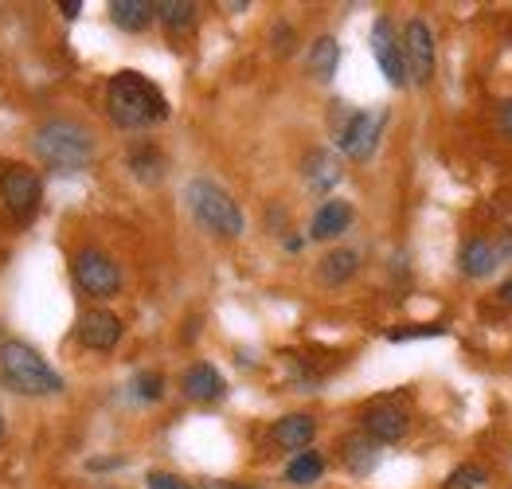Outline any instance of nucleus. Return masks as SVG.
<instances>
[{
    "label": "nucleus",
    "mask_w": 512,
    "mask_h": 489,
    "mask_svg": "<svg viewBox=\"0 0 512 489\" xmlns=\"http://www.w3.org/2000/svg\"><path fill=\"white\" fill-rule=\"evenodd\" d=\"M106 110H110V118L122 130H149V126H157V122L169 118L165 94L153 87L145 75H137V71H122V75L110 79V87H106Z\"/></svg>",
    "instance_id": "1"
},
{
    "label": "nucleus",
    "mask_w": 512,
    "mask_h": 489,
    "mask_svg": "<svg viewBox=\"0 0 512 489\" xmlns=\"http://www.w3.org/2000/svg\"><path fill=\"white\" fill-rule=\"evenodd\" d=\"M32 149H36V157H40L43 165L71 173V169H86V165H90V157H94V137H90V130L79 126V122L55 118V122H43L40 130H36Z\"/></svg>",
    "instance_id": "2"
},
{
    "label": "nucleus",
    "mask_w": 512,
    "mask_h": 489,
    "mask_svg": "<svg viewBox=\"0 0 512 489\" xmlns=\"http://www.w3.org/2000/svg\"><path fill=\"white\" fill-rule=\"evenodd\" d=\"M0 372L24 396H55V392H63V376L24 341H4L0 345Z\"/></svg>",
    "instance_id": "3"
},
{
    "label": "nucleus",
    "mask_w": 512,
    "mask_h": 489,
    "mask_svg": "<svg viewBox=\"0 0 512 489\" xmlns=\"http://www.w3.org/2000/svg\"><path fill=\"white\" fill-rule=\"evenodd\" d=\"M188 208H192V216L200 220V227H208L212 235L219 239H239L243 235V212H239V204L231 200V192L227 188H219L215 180L208 177H196L188 180Z\"/></svg>",
    "instance_id": "4"
},
{
    "label": "nucleus",
    "mask_w": 512,
    "mask_h": 489,
    "mask_svg": "<svg viewBox=\"0 0 512 489\" xmlns=\"http://www.w3.org/2000/svg\"><path fill=\"white\" fill-rule=\"evenodd\" d=\"M75 282H79V290L90 294V298H114L122 290V270H118V263L110 255H102V251H83L75 259Z\"/></svg>",
    "instance_id": "5"
},
{
    "label": "nucleus",
    "mask_w": 512,
    "mask_h": 489,
    "mask_svg": "<svg viewBox=\"0 0 512 489\" xmlns=\"http://www.w3.org/2000/svg\"><path fill=\"white\" fill-rule=\"evenodd\" d=\"M380 130H384V114H372V110H360V114H348V122L341 126V149L352 161H368L380 145Z\"/></svg>",
    "instance_id": "6"
},
{
    "label": "nucleus",
    "mask_w": 512,
    "mask_h": 489,
    "mask_svg": "<svg viewBox=\"0 0 512 489\" xmlns=\"http://www.w3.org/2000/svg\"><path fill=\"white\" fill-rule=\"evenodd\" d=\"M403 63H407V79L415 83L434 79V32L423 20H411L403 32Z\"/></svg>",
    "instance_id": "7"
},
{
    "label": "nucleus",
    "mask_w": 512,
    "mask_h": 489,
    "mask_svg": "<svg viewBox=\"0 0 512 489\" xmlns=\"http://www.w3.org/2000/svg\"><path fill=\"white\" fill-rule=\"evenodd\" d=\"M372 55H376V63H380V71H384V79L391 87H403V83H407L403 40L395 36V24H391L387 16H380L376 28H372Z\"/></svg>",
    "instance_id": "8"
},
{
    "label": "nucleus",
    "mask_w": 512,
    "mask_h": 489,
    "mask_svg": "<svg viewBox=\"0 0 512 489\" xmlns=\"http://www.w3.org/2000/svg\"><path fill=\"white\" fill-rule=\"evenodd\" d=\"M0 196H4V204H8V212L12 216H32L36 208H40V177L32 173V169H8L4 177H0Z\"/></svg>",
    "instance_id": "9"
},
{
    "label": "nucleus",
    "mask_w": 512,
    "mask_h": 489,
    "mask_svg": "<svg viewBox=\"0 0 512 489\" xmlns=\"http://www.w3.org/2000/svg\"><path fill=\"white\" fill-rule=\"evenodd\" d=\"M407 427H411L407 411L391 400L372 403V407L364 411V435H368V439H376V443H395V439H403V435H407Z\"/></svg>",
    "instance_id": "10"
},
{
    "label": "nucleus",
    "mask_w": 512,
    "mask_h": 489,
    "mask_svg": "<svg viewBox=\"0 0 512 489\" xmlns=\"http://www.w3.org/2000/svg\"><path fill=\"white\" fill-rule=\"evenodd\" d=\"M75 333H79V341H83L86 349L106 353V349H114L122 341V321L110 310H86L79 317V325H75Z\"/></svg>",
    "instance_id": "11"
},
{
    "label": "nucleus",
    "mask_w": 512,
    "mask_h": 489,
    "mask_svg": "<svg viewBox=\"0 0 512 489\" xmlns=\"http://www.w3.org/2000/svg\"><path fill=\"white\" fill-rule=\"evenodd\" d=\"M180 388H184V396H188V400H196V403H215L223 392H227V384H223L219 368L208 364V360H196V364L184 372Z\"/></svg>",
    "instance_id": "12"
},
{
    "label": "nucleus",
    "mask_w": 512,
    "mask_h": 489,
    "mask_svg": "<svg viewBox=\"0 0 512 489\" xmlns=\"http://www.w3.org/2000/svg\"><path fill=\"white\" fill-rule=\"evenodd\" d=\"M301 177H305V184H309L313 192H329V188H337V184H341V161H337V153H329V149H313V153H305V161H301Z\"/></svg>",
    "instance_id": "13"
},
{
    "label": "nucleus",
    "mask_w": 512,
    "mask_h": 489,
    "mask_svg": "<svg viewBox=\"0 0 512 489\" xmlns=\"http://www.w3.org/2000/svg\"><path fill=\"white\" fill-rule=\"evenodd\" d=\"M348 223H352V208H348L344 200H325V204L313 212L309 235L325 243V239H337L341 231H348Z\"/></svg>",
    "instance_id": "14"
},
{
    "label": "nucleus",
    "mask_w": 512,
    "mask_h": 489,
    "mask_svg": "<svg viewBox=\"0 0 512 489\" xmlns=\"http://www.w3.org/2000/svg\"><path fill=\"white\" fill-rule=\"evenodd\" d=\"M313 435H317L313 415H286V419H278L274 431H270V439L282 446V450H298V454L313 443Z\"/></svg>",
    "instance_id": "15"
},
{
    "label": "nucleus",
    "mask_w": 512,
    "mask_h": 489,
    "mask_svg": "<svg viewBox=\"0 0 512 489\" xmlns=\"http://www.w3.org/2000/svg\"><path fill=\"white\" fill-rule=\"evenodd\" d=\"M497 259H501V251H493L489 239H470V243L458 251V270H462L466 278H489V274L497 270Z\"/></svg>",
    "instance_id": "16"
},
{
    "label": "nucleus",
    "mask_w": 512,
    "mask_h": 489,
    "mask_svg": "<svg viewBox=\"0 0 512 489\" xmlns=\"http://www.w3.org/2000/svg\"><path fill=\"white\" fill-rule=\"evenodd\" d=\"M337 63H341V44H337L333 36H317V40L309 44L305 67H309V75H313L317 83H329V79L337 75Z\"/></svg>",
    "instance_id": "17"
},
{
    "label": "nucleus",
    "mask_w": 512,
    "mask_h": 489,
    "mask_svg": "<svg viewBox=\"0 0 512 489\" xmlns=\"http://www.w3.org/2000/svg\"><path fill=\"white\" fill-rule=\"evenodd\" d=\"M341 458L352 474H368V470H376V462H380V443L368 439V435H348L341 443Z\"/></svg>",
    "instance_id": "18"
},
{
    "label": "nucleus",
    "mask_w": 512,
    "mask_h": 489,
    "mask_svg": "<svg viewBox=\"0 0 512 489\" xmlns=\"http://www.w3.org/2000/svg\"><path fill=\"white\" fill-rule=\"evenodd\" d=\"M157 8L149 0H114L110 4V20L122 28V32H145L153 24Z\"/></svg>",
    "instance_id": "19"
},
{
    "label": "nucleus",
    "mask_w": 512,
    "mask_h": 489,
    "mask_svg": "<svg viewBox=\"0 0 512 489\" xmlns=\"http://www.w3.org/2000/svg\"><path fill=\"white\" fill-rule=\"evenodd\" d=\"M356 267H360V255H356V251H348V247L329 251V255L321 259V282H325V286H341V282H348V278L356 274Z\"/></svg>",
    "instance_id": "20"
},
{
    "label": "nucleus",
    "mask_w": 512,
    "mask_h": 489,
    "mask_svg": "<svg viewBox=\"0 0 512 489\" xmlns=\"http://www.w3.org/2000/svg\"><path fill=\"white\" fill-rule=\"evenodd\" d=\"M157 8V20L169 28V32H188L196 24V4L192 0H161L153 4Z\"/></svg>",
    "instance_id": "21"
},
{
    "label": "nucleus",
    "mask_w": 512,
    "mask_h": 489,
    "mask_svg": "<svg viewBox=\"0 0 512 489\" xmlns=\"http://www.w3.org/2000/svg\"><path fill=\"white\" fill-rule=\"evenodd\" d=\"M321 474H325V458L317 450H301L298 458L286 466V482L290 486H313Z\"/></svg>",
    "instance_id": "22"
},
{
    "label": "nucleus",
    "mask_w": 512,
    "mask_h": 489,
    "mask_svg": "<svg viewBox=\"0 0 512 489\" xmlns=\"http://www.w3.org/2000/svg\"><path fill=\"white\" fill-rule=\"evenodd\" d=\"M485 482H489V470L485 466H458L450 478H446V486L442 489H485Z\"/></svg>",
    "instance_id": "23"
},
{
    "label": "nucleus",
    "mask_w": 512,
    "mask_h": 489,
    "mask_svg": "<svg viewBox=\"0 0 512 489\" xmlns=\"http://www.w3.org/2000/svg\"><path fill=\"white\" fill-rule=\"evenodd\" d=\"M129 165H133V173H137V177H145V180L161 177V157H157L153 149H133Z\"/></svg>",
    "instance_id": "24"
},
{
    "label": "nucleus",
    "mask_w": 512,
    "mask_h": 489,
    "mask_svg": "<svg viewBox=\"0 0 512 489\" xmlns=\"http://www.w3.org/2000/svg\"><path fill=\"white\" fill-rule=\"evenodd\" d=\"M133 388H137V396H141V400H161V396H165V380H161L157 372L137 376V384H133Z\"/></svg>",
    "instance_id": "25"
},
{
    "label": "nucleus",
    "mask_w": 512,
    "mask_h": 489,
    "mask_svg": "<svg viewBox=\"0 0 512 489\" xmlns=\"http://www.w3.org/2000/svg\"><path fill=\"white\" fill-rule=\"evenodd\" d=\"M149 489H192L184 478H176V474H165V470H153L149 474Z\"/></svg>",
    "instance_id": "26"
},
{
    "label": "nucleus",
    "mask_w": 512,
    "mask_h": 489,
    "mask_svg": "<svg viewBox=\"0 0 512 489\" xmlns=\"http://www.w3.org/2000/svg\"><path fill=\"white\" fill-rule=\"evenodd\" d=\"M442 333V325H427V329H399V333H391V341H411V337H438Z\"/></svg>",
    "instance_id": "27"
},
{
    "label": "nucleus",
    "mask_w": 512,
    "mask_h": 489,
    "mask_svg": "<svg viewBox=\"0 0 512 489\" xmlns=\"http://www.w3.org/2000/svg\"><path fill=\"white\" fill-rule=\"evenodd\" d=\"M59 12H63L67 20H75V16L83 12V0H63V4H59Z\"/></svg>",
    "instance_id": "28"
},
{
    "label": "nucleus",
    "mask_w": 512,
    "mask_h": 489,
    "mask_svg": "<svg viewBox=\"0 0 512 489\" xmlns=\"http://www.w3.org/2000/svg\"><path fill=\"white\" fill-rule=\"evenodd\" d=\"M290 36H294V32H290V28H286V24H282V28H278V32H274V40H278V51H282V55H286V51H290Z\"/></svg>",
    "instance_id": "29"
},
{
    "label": "nucleus",
    "mask_w": 512,
    "mask_h": 489,
    "mask_svg": "<svg viewBox=\"0 0 512 489\" xmlns=\"http://www.w3.org/2000/svg\"><path fill=\"white\" fill-rule=\"evenodd\" d=\"M501 130H505V137H512V98L501 106Z\"/></svg>",
    "instance_id": "30"
},
{
    "label": "nucleus",
    "mask_w": 512,
    "mask_h": 489,
    "mask_svg": "<svg viewBox=\"0 0 512 489\" xmlns=\"http://www.w3.org/2000/svg\"><path fill=\"white\" fill-rule=\"evenodd\" d=\"M200 489H251V486H235V482H204Z\"/></svg>",
    "instance_id": "31"
},
{
    "label": "nucleus",
    "mask_w": 512,
    "mask_h": 489,
    "mask_svg": "<svg viewBox=\"0 0 512 489\" xmlns=\"http://www.w3.org/2000/svg\"><path fill=\"white\" fill-rule=\"evenodd\" d=\"M497 298H501L505 306H512V278H509V282H505V286H501V294H497Z\"/></svg>",
    "instance_id": "32"
},
{
    "label": "nucleus",
    "mask_w": 512,
    "mask_h": 489,
    "mask_svg": "<svg viewBox=\"0 0 512 489\" xmlns=\"http://www.w3.org/2000/svg\"><path fill=\"white\" fill-rule=\"evenodd\" d=\"M0 435H4V419H0Z\"/></svg>",
    "instance_id": "33"
}]
</instances>
